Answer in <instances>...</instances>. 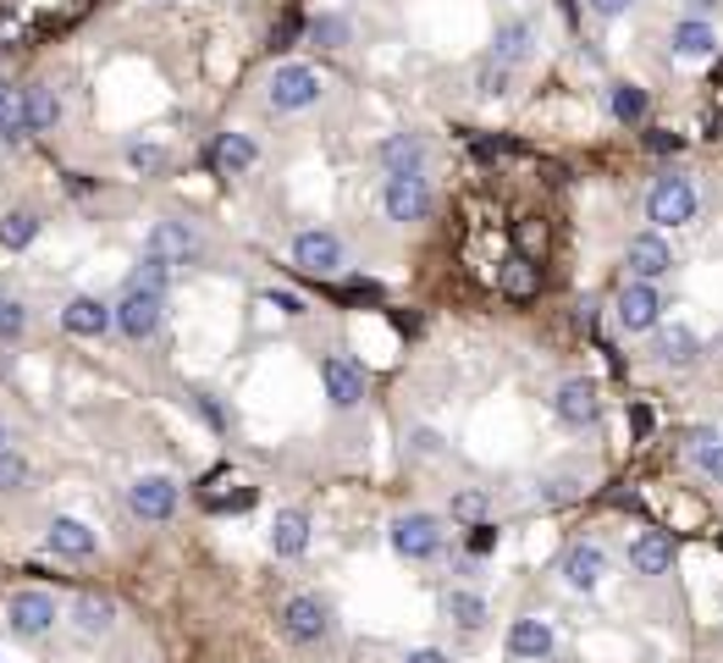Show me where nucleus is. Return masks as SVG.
<instances>
[{"label":"nucleus","mask_w":723,"mask_h":663,"mask_svg":"<svg viewBox=\"0 0 723 663\" xmlns=\"http://www.w3.org/2000/svg\"><path fill=\"white\" fill-rule=\"evenodd\" d=\"M23 487H29V459L18 448H7L0 454V492H23Z\"/></svg>","instance_id":"39"},{"label":"nucleus","mask_w":723,"mask_h":663,"mask_svg":"<svg viewBox=\"0 0 723 663\" xmlns=\"http://www.w3.org/2000/svg\"><path fill=\"white\" fill-rule=\"evenodd\" d=\"M387 542H393L398 558H409V564H431V558L448 547V525H442L437 514H426V509H409V514H398V520L387 525Z\"/></svg>","instance_id":"1"},{"label":"nucleus","mask_w":723,"mask_h":663,"mask_svg":"<svg viewBox=\"0 0 723 663\" xmlns=\"http://www.w3.org/2000/svg\"><path fill=\"white\" fill-rule=\"evenodd\" d=\"M497 287H503V298L525 304V298H536V293H541V265H536V260H525V254H508V260L497 265Z\"/></svg>","instance_id":"25"},{"label":"nucleus","mask_w":723,"mask_h":663,"mask_svg":"<svg viewBox=\"0 0 723 663\" xmlns=\"http://www.w3.org/2000/svg\"><path fill=\"white\" fill-rule=\"evenodd\" d=\"M326 95V84H320V73L309 67V62H282L271 78H265V106L271 111H309L315 100Z\"/></svg>","instance_id":"2"},{"label":"nucleus","mask_w":723,"mask_h":663,"mask_svg":"<svg viewBox=\"0 0 723 663\" xmlns=\"http://www.w3.org/2000/svg\"><path fill=\"white\" fill-rule=\"evenodd\" d=\"M662 309H668V298H662L657 282H624L618 298H613V320H618L624 332H657V326H662Z\"/></svg>","instance_id":"9"},{"label":"nucleus","mask_w":723,"mask_h":663,"mask_svg":"<svg viewBox=\"0 0 723 663\" xmlns=\"http://www.w3.org/2000/svg\"><path fill=\"white\" fill-rule=\"evenodd\" d=\"M552 646H558V635H552V624H547V619L525 613V619H514V624H508V652H514L519 663H547V657H552Z\"/></svg>","instance_id":"20"},{"label":"nucleus","mask_w":723,"mask_h":663,"mask_svg":"<svg viewBox=\"0 0 723 663\" xmlns=\"http://www.w3.org/2000/svg\"><path fill=\"white\" fill-rule=\"evenodd\" d=\"M128 166L155 177V172H166V150L161 144H128Z\"/></svg>","instance_id":"41"},{"label":"nucleus","mask_w":723,"mask_h":663,"mask_svg":"<svg viewBox=\"0 0 723 663\" xmlns=\"http://www.w3.org/2000/svg\"><path fill=\"white\" fill-rule=\"evenodd\" d=\"M508 84H514V73H508L503 62H492V56H486V62L475 67V95H486V100H503V95H508Z\"/></svg>","instance_id":"37"},{"label":"nucleus","mask_w":723,"mask_h":663,"mask_svg":"<svg viewBox=\"0 0 723 663\" xmlns=\"http://www.w3.org/2000/svg\"><path fill=\"white\" fill-rule=\"evenodd\" d=\"M497 547V531L492 525H475V536H470V553H492Z\"/></svg>","instance_id":"49"},{"label":"nucleus","mask_w":723,"mask_h":663,"mask_svg":"<svg viewBox=\"0 0 723 663\" xmlns=\"http://www.w3.org/2000/svg\"><path fill=\"white\" fill-rule=\"evenodd\" d=\"M569 498H580V481H574V476H552V481H541V487H536V503H541V509L569 503Z\"/></svg>","instance_id":"40"},{"label":"nucleus","mask_w":723,"mask_h":663,"mask_svg":"<svg viewBox=\"0 0 723 663\" xmlns=\"http://www.w3.org/2000/svg\"><path fill=\"white\" fill-rule=\"evenodd\" d=\"M45 547H51V553H62V558H95L100 536H95L84 520H73V514H56V520H51V531H45Z\"/></svg>","instance_id":"23"},{"label":"nucleus","mask_w":723,"mask_h":663,"mask_svg":"<svg viewBox=\"0 0 723 663\" xmlns=\"http://www.w3.org/2000/svg\"><path fill=\"white\" fill-rule=\"evenodd\" d=\"M111 624H117V602L111 597H100V591H84V597H73V630L78 635H111Z\"/></svg>","instance_id":"26"},{"label":"nucleus","mask_w":723,"mask_h":663,"mask_svg":"<svg viewBox=\"0 0 723 663\" xmlns=\"http://www.w3.org/2000/svg\"><path fill=\"white\" fill-rule=\"evenodd\" d=\"M404 663H453V657H448L442 646H415V652H409Z\"/></svg>","instance_id":"50"},{"label":"nucleus","mask_w":723,"mask_h":663,"mask_svg":"<svg viewBox=\"0 0 723 663\" xmlns=\"http://www.w3.org/2000/svg\"><path fill=\"white\" fill-rule=\"evenodd\" d=\"M442 613H448L459 630H470V635H475V630L486 624V597H481V591H470V586H453V591L442 597Z\"/></svg>","instance_id":"30"},{"label":"nucleus","mask_w":723,"mask_h":663,"mask_svg":"<svg viewBox=\"0 0 723 663\" xmlns=\"http://www.w3.org/2000/svg\"><path fill=\"white\" fill-rule=\"evenodd\" d=\"M646 150H651V155H679V150H684V139H679V133H668V128H651V133H646Z\"/></svg>","instance_id":"45"},{"label":"nucleus","mask_w":723,"mask_h":663,"mask_svg":"<svg viewBox=\"0 0 723 663\" xmlns=\"http://www.w3.org/2000/svg\"><path fill=\"white\" fill-rule=\"evenodd\" d=\"M382 210H387V221H398V227L426 221V216L437 210V194H431L426 172H398V177H387V188H382Z\"/></svg>","instance_id":"6"},{"label":"nucleus","mask_w":723,"mask_h":663,"mask_svg":"<svg viewBox=\"0 0 723 663\" xmlns=\"http://www.w3.org/2000/svg\"><path fill=\"white\" fill-rule=\"evenodd\" d=\"M172 282H177V265L161 260V254H144L139 271H133V287H150V293H172Z\"/></svg>","instance_id":"34"},{"label":"nucleus","mask_w":723,"mask_h":663,"mask_svg":"<svg viewBox=\"0 0 723 663\" xmlns=\"http://www.w3.org/2000/svg\"><path fill=\"white\" fill-rule=\"evenodd\" d=\"M56 619H62V602H56L51 591H40V586H23V591L7 597V624H12V635H23V641L51 635Z\"/></svg>","instance_id":"7"},{"label":"nucleus","mask_w":723,"mask_h":663,"mask_svg":"<svg viewBox=\"0 0 723 663\" xmlns=\"http://www.w3.org/2000/svg\"><path fill=\"white\" fill-rule=\"evenodd\" d=\"M536 45H541V29L530 23V18H508V23H497V40H492V62H503L508 73H519L530 56H536Z\"/></svg>","instance_id":"15"},{"label":"nucleus","mask_w":723,"mask_h":663,"mask_svg":"<svg viewBox=\"0 0 723 663\" xmlns=\"http://www.w3.org/2000/svg\"><path fill=\"white\" fill-rule=\"evenodd\" d=\"M635 7V0H585V12L591 18H602V23H613V18H624Z\"/></svg>","instance_id":"46"},{"label":"nucleus","mask_w":723,"mask_h":663,"mask_svg":"<svg viewBox=\"0 0 723 663\" xmlns=\"http://www.w3.org/2000/svg\"><path fill=\"white\" fill-rule=\"evenodd\" d=\"M690 465H695L712 487H723V437H717V432H695V437H690Z\"/></svg>","instance_id":"31"},{"label":"nucleus","mask_w":723,"mask_h":663,"mask_svg":"<svg viewBox=\"0 0 723 663\" xmlns=\"http://www.w3.org/2000/svg\"><path fill=\"white\" fill-rule=\"evenodd\" d=\"M7 106H12V78L0 73V111H7Z\"/></svg>","instance_id":"53"},{"label":"nucleus","mask_w":723,"mask_h":663,"mask_svg":"<svg viewBox=\"0 0 723 663\" xmlns=\"http://www.w3.org/2000/svg\"><path fill=\"white\" fill-rule=\"evenodd\" d=\"M348 40H353V23L337 18V12H320V18L309 23V45H320V51H342Z\"/></svg>","instance_id":"33"},{"label":"nucleus","mask_w":723,"mask_h":663,"mask_svg":"<svg viewBox=\"0 0 723 663\" xmlns=\"http://www.w3.org/2000/svg\"><path fill=\"white\" fill-rule=\"evenodd\" d=\"M276 619H282V635H287L293 646H320V641H331V630H337L331 602H320V597H309V591H293Z\"/></svg>","instance_id":"3"},{"label":"nucleus","mask_w":723,"mask_h":663,"mask_svg":"<svg viewBox=\"0 0 723 663\" xmlns=\"http://www.w3.org/2000/svg\"><path fill=\"white\" fill-rule=\"evenodd\" d=\"M23 332H29V304L0 293V344H18Z\"/></svg>","instance_id":"38"},{"label":"nucleus","mask_w":723,"mask_h":663,"mask_svg":"<svg viewBox=\"0 0 723 663\" xmlns=\"http://www.w3.org/2000/svg\"><path fill=\"white\" fill-rule=\"evenodd\" d=\"M18 100H23V111H29V128H34V133H56V128H62V117H67V106H62V95H56L51 84H29Z\"/></svg>","instance_id":"24"},{"label":"nucleus","mask_w":723,"mask_h":663,"mask_svg":"<svg viewBox=\"0 0 723 663\" xmlns=\"http://www.w3.org/2000/svg\"><path fill=\"white\" fill-rule=\"evenodd\" d=\"M624 265H629V282H662L673 271V249L657 232H635L624 243Z\"/></svg>","instance_id":"14"},{"label":"nucleus","mask_w":723,"mask_h":663,"mask_svg":"<svg viewBox=\"0 0 723 663\" xmlns=\"http://www.w3.org/2000/svg\"><path fill=\"white\" fill-rule=\"evenodd\" d=\"M646 111H651V95L640 89V84H607V117L618 122V128H640L646 122Z\"/></svg>","instance_id":"27"},{"label":"nucleus","mask_w":723,"mask_h":663,"mask_svg":"<svg viewBox=\"0 0 723 663\" xmlns=\"http://www.w3.org/2000/svg\"><path fill=\"white\" fill-rule=\"evenodd\" d=\"M7 448H12V432H7V426H0V454H7Z\"/></svg>","instance_id":"54"},{"label":"nucleus","mask_w":723,"mask_h":663,"mask_svg":"<svg viewBox=\"0 0 723 663\" xmlns=\"http://www.w3.org/2000/svg\"><path fill=\"white\" fill-rule=\"evenodd\" d=\"M320 393H326L331 410H359V404H365V393H371V377H365V366L348 360V355H326L320 360Z\"/></svg>","instance_id":"8"},{"label":"nucleus","mask_w":723,"mask_h":663,"mask_svg":"<svg viewBox=\"0 0 723 663\" xmlns=\"http://www.w3.org/2000/svg\"><path fill=\"white\" fill-rule=\"evenodd\" d=\"M40 227H45V221H40L34 210H7V216H0V249H12V254L29 249V243L40 238Z\"/></svg>","instance_id":"32"},{"label":"nucleus","mask_w":723,"mask_h":663,"mask_svg":"<svg viewBox=\"0 0 723 663\" xmlns=\"http://www.w3.org/2000/svg\"><path fill=\"white\" fill-rule=\"evenodd\" d=\"M62 326L73 332V338H106V332L117 326V309L106 298H95V293H78V298H67Z\"/></svg>","instance_id":"18"},{"label":"nucleus","mask_w":723,"mask_h":663,"mask_svg":"<svg viewBox=\"0 0 723 663\" xmlns=\"http://www.w3.org/2000/svg\"><path fill=\"white\" fill-rule=\"evenodd\" d=\"M695 183L690 177H679V172H662L657 183H651V194H646V221L651 227H690L695 221Z\"/></svg>","instance_id":"5"},{"label":"nucleus","mask_w":723,"mask_h":663,"mask_svg":"<svg viewBox=\"0 0 723 663\" xmlns=\"http://www.w3.org/2000/svg\"><path fill=\"white\" fill-rule=\"evenodd\" d=\"M293 265L304 271V276H337L342 271V238L337 232H326V227H304V232H293Z\"/></svg>","instance_id":"10"},{"label":"nucleus","mask_w":723,"mask_h":663,"mask_svg":"<svg viewBox=\"0 0 723 663\" xmlns=\"http://www.w3.org/2000/svg\"><path fill=\"white\" fill-rule=\"evenodd\" d=\"M304 547H309V514L304 509H282L271 520V553L276 558H298Z\"/></svg>","instance_id":"29"},{"label":"nucleus","mask_w":723,"mask_h":663,"mask_svg":"<svg viewBox=\"0 0 723 663\" xmlns=\"http://www.w3.org/2000/svg\"><path fill=\"white\" fill-rule=\"evenodd\" d=\"M34 139V128H29V111H23V100H12L7 111H0V144L7 150H18V144H29Z\"/></svg>","instance_id":"36"},{"label":"nucleus","mask_w":723,"mask_h":663,"mask_svg":"<svg viewBox=\"0 0 723 663\" xmlns=\"http://www.w3.org/2000/svg\"><path fill=\"white\" fill-rule=\"evenodd\" d=\"M111 309H117V332H122L128 344H150L155 332H161V320H166V293H150V287L128 282Z\"/></svg>","instance_id":"4"},{"label":"nucleus","mask_w":723,"mask_h":663,"mask_svg":"<svg viewBox=\"0 0 723 663\" xmlns=\"http://www.w3.org/2000/svg\"><path fill=\"white\" fill-rule=\"evenodd\" d=\"M717 51V29L706 23V18H679L673 29H668V56H679V62H706Z\"/></svg>","instance_id":"21"},{"label":"nucleus","mask_w":723,"mask_h":663,"mask_svg":"<svg viewBox=\"0 0 723 663\" xmlns=\"http://www.w3.org/2000/svg\"><path fill=\"white\" fill-rule=\"evenodd\" d=\"M541 249H547V221H541V216H519V221H514V254L536 260Z\"/></svg>","instance_id":"35"},{"label":"nucleus","mask_w":723,"mask_h":663,"mask_svg":"<svg viewBox=\"0 0 723 663\" xmlns=\"http://www.w3.org/2000/svg\"><path fill=\"white\" fill-rule=\"evenodd\" d=\"M293 34H298V18H282V29L271 34V45H276V51H287V45H293Z\"/></svg>","instance_id":"51"},{"label":"nucleus","mask_w":723,"mask_h":663,"mask_svg":"<svg viewBox=\"0 0 723 663\" xmlns=\"http://www.w3.org/2000/svg\"><path fill=\"white\" fill-rule=\"evenodd\" d=\"M177 481L172 476H139L133 487H128V514L133 520H150V525H161V520H172L177 514Z\"/></svg>","instance_id":"11"},{"label":"nucleus","mask_w":723,"mask_h":663,"mask_svg":"<svg viewBox=\"0 0 723 663\" xmlns=\"http://www.w3.org/2000/svg\"><path fill=\"white\" fill-rule=\"evenodd\" d=\"M684 7H690V18H706V23H712V12H723V0H684Z\"/></svg>","instance_id":"52"},{"label":"nucleus","mask_w":723,"mask_h":663,"mask_svg":"<svg viewBox=\"0 0 723 663\" xmlns=\"http://www.w3.org/2000/svg\"><path fill=\"white\" fill-rule=\"evenodd\" d=\"M254 161H260V150H254V139H249V133H221V139L210 144V166H221L227 177L254 172Z\"/></svg>","instance_id":"28"},{"label":"nucleus","mask_w":723,"mask_h":663,"mask_svg":"<svg viewBox=\"0 0 723 663\" xmlns=\"http://www.w3.org/2000/svg\"><path fill=\"white\" fill-rule=\"evenodd\" d=\"M651 360L662 371H690L701 360V338L690 326H657V338H651Z\"/></svg>","instance_id":"19"},{"label":"nucleus","mask_w":723,"mask_h":663,"mask_svg":"<svg viewBox=\"0 0 723 663\" xmlns=\"http://www.w3.org/2000/svg\"><path fill=\"white\" fill-rule=\"evenodd\" d=\"M624 558H629V569H635V575L657 580V575H668V569H673L679 547H673V536H668V531H640V536H629Z\"/></svg>","instance_id":"16"},{"label":"nucleus","mask_w":723,"mask_h":663,"mask_svg":"<svg viewBox=\"0 0 723 663\" xmlns=\"http://www.w3.org/2000/svg\"><path fill=\"white\" fill-rule=\"evenodd\" d=\"M475 155H481V161H497V155H514V144H508V139H475Z\"/></svg>","instance_id":"48"},{"label":"nucleus","mask_w":723,"mask_h":663,"mask_svg":"<svg viewBox=\"0 0 723 663\" xmlns=\"http://www.w3.org/2000/svg\"><path fill=\"white\" fill-rule=\"evenodd\" d=\"M265 304H271L276 315H293V320H298V315H309V304H304L298 293H287V287H265Z\"/></svg>","instance_id":"43"},{"label":"nucleus","mask_w":723,"mask_h":663,"mask_svg":"<svg viewBox=\"0 0 723 663\" xmlns=\"http://www.w3.org/2000/svg\"><path fill=\"white\" fill-rule=\"evenodd\" d=\"M144 254H161V260H172L183 271V265H194L205 254V243H199V232L188 221H155L150 238H144Z\"/></svg>","instance_id":"12"},{"label":"nucleus","mask_w":723,"mask_h":663,"mask_svg":"<svg viewBox=\"0 0 723 663\" xmlns=\"http://www.w3.org/2000/svg\"><path fill=\"white\" fill-rule=\"evenodd\" d=\"M558 575H563L569 591H596V586L607 580V553H602V542H574V547L563 553Z\"/></svg>","instance_id":"17"},{"label":"nucleus","mask_w":723,"mask_h":663,"mask_svg":"<svg viewBox=\"0 0 723 663\" xmlns=\"http://www.w3.org/2000/svg\"><path fill=\"white\" fill-rule=\"evenodd\" d=\"M552 415H558L563 426H574V432L596 426V415H602V393H596V382H585V377H569V382L552 393Z\"/></svg>","instance_id":"13"},{"label":"nucleus","mask_w":723,"mask_h":663,"mask_svg":"<svg viewBox=\"0 0 723 663\" xmlns=\"http://www.w3.org/2000/svg\"><path fill=\"white\" fill-rule=\"evenodd\" d=\"M409 448H415V454H420V459H437V454H442V437H437V432H426V426H420V432H415V437H409Z\"/></svg>","instance_id":"47"},{"label":"nucleus","mask_w":723,"mask_h":663,"mask_svg":"<svg viewBox=\"0 0 723 663\" xmlns=\"http://www.w3.org/2000/svg\"><path fill=\"white\" fill-rule=\"evenodd\" d=\"M210 509H221V514H243V509H254V487H238V492H216V498H210Z\"/></svg>","instance_id":"44"},{"label":"nucleus","mask_w":723,"mask_h":663,"mask_svg":"<svg viewBox=\"0 0 723 663\" xmlns=\"http://www.w3.org/2000/svg\"><path fill=\"white\" fill-rule=\"evenodd\" d=\"M717 355H723V326H717Z\"/></svg>","instance_id":"55"},{"label":"nucleus","mask_w":723,"mask_h":663,"mask_svg":"<svg viewBox=\"0 0 723 663\" xmlns=\"http://www.w3.org/2000/svg\"><path fill=\"white\" fill-rule=\"evenodd\" d=\"M426 155H431V144H426L420 133H393V139L376 144V161H382L387 177H398V172H426Z\"/></svg>","instance_id":"22"},{"label":"nucleus","mask_w":723,"mask_h":663,"mask_svg":"<svg viewBox=\"0 0 723 663\" xmlns=\"http://www.w3.org/2000/svg\"><path fill=\"white\" fill-rule=\"evenodd\" d=\"M453 520H464V525H481L486 520V492H453Z\"/></svg>","instance_id":"42"}]
</instances>
